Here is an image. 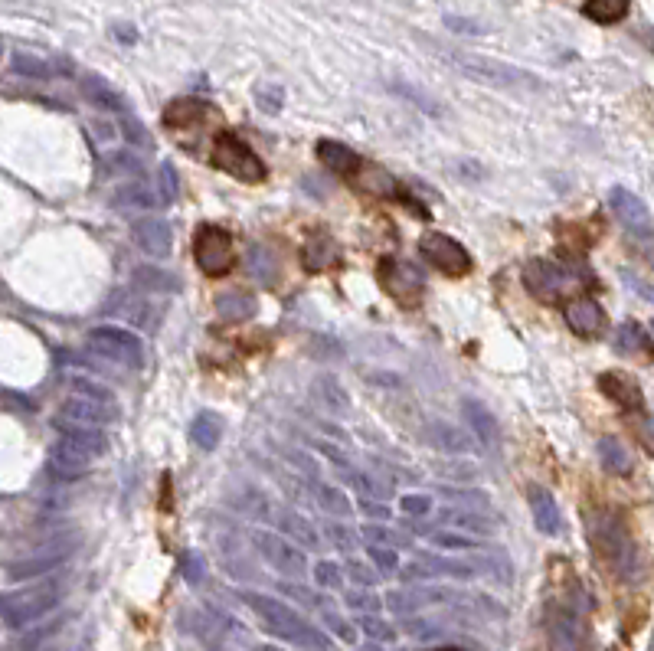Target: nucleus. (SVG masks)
Wrapping results in <instances>:
<instances>
[{
	"instance_id": "nucleus-39",
	"label": "nucleus",
	"mask_w": 654,
	"mask_h": 651,
	"mask_svg": "<svg viewBox=\"0 0 654 651\" xmlns=\"http://www.w3.org/2000/svg\"><path fill=\"white\" fill-rule=\"evenodd\" d=\"M370 560L380 566L383 573H393L396 570V563H399V557H396V550L393 547H380V544H370Z\"/></svg>"
},
{
	"instance_id": "nucleus-3",
	"label": "nucleus",
	"mask_w": 654,
	"mask_h": 651,
	"mask_svg": "<svg viewBox=\"0 0 654 651\" xmlns=\"http://www.w3.org/2000/svg\"><path fill=\"white\" fill-rule=\"evenodd\" d=\"M105 449H108L105 432H63V439L53 445L50 468L56 478L72 481L82 472H89V468L105 455Z\"/></svg>"
},
{
	"instance_id": "nucleus-9",
	"label": "nucleus",
	"mask_w": 654,
	"mask_h": 651,
	"mask_svg": "<svg viewBox=\"0 0 654 651\" xmlns=\"http://www.w3.org/2000/svg\"><path fill=\"white\" fill-rule=\"evenodd\" d=\"M579 275H583V279H592L583 265L576 269V265H560L553 259H530L524 265V288L537 301H560L563 292L579 279Z\"/></svg>"
},
{
	"instance_id": "nucleus-28",
	"label": "nucleus",
	"mask_w": 654,
	"mask_h": 651,
	"mask_svg": "<svg viewBox=\"0 0 654 651\" xmlns=\"http://www.w3.org/2000/svg\"><path fill=\"white\" fill-rule=\"evenodd\" d=\"M56 599V589L53 586H40V589H30V593L17 596L10 602V609H14V619H30L36 612H43L50 602Z\"/></svg>"
},
{
	"instance_id": "nucleus-35",
	"label": "nucleus",
	"mask_w": 654,
	"mask_h": 651,
	"mask_svg": "<svg viewBox=\"0 0 654 651\" xmlns=\"http://www.w3.org/2000/svg\"><path fill=\"white\" fill-rule=\"evenodd\" d=\"M256 102H259L262 112L278 115V112H282L285 92H282V86H265V89H259V92H256Z\"/></svg>"
},
{
	"instance_id": "nucleus-14",
	"label": "nucleus",
	"mask_w": 654,
	"mask_h": 651,
	"mask_svg": "<svg viewBox=\"0 0 654 651\" xmlns=\"http://www.w3.org/2000/svg\"><path fill=\"white\" fill-rule=\"evenodd\" d=\"M314 158H318L327 171H334L337 177H344V180H357L360 171H363V164H367L354 148H347V144L331 141V138L314 144Z\"/></svg>"
},
{
	"instance_id": "nucleus-43",
	"label": "nucleus",
	"mask_w": 654,
	"mask_h": 651,
	"mask_svg": "<svg viewBox=\"0 0 654 651\" xmlns=\"http://www.w3.org/2000/svg\"><path fill=\"white\" fill-rule=\"evenodd\" d=\"M314 573L321 576V583H337V573H341V570H337L334 563H318V570H314Z\"/></svg>"
},
{
	"instance_id": "nucleus-38",
	"label": "nucleus",
	"mask_w": 654,
	"mask_h": 651,
	"mask_svg": "<svg viewBox=\"0 0 654 651\" xmlns=\"http://www.w3.org/2000/svg\"><path fill=\"white\" fill-rule=\"evenodd\" d=\"M363 537H367L370 544H390L393 550H396L399 540H403V534H396V530L383 527V524H367V527H363Z\"/></svg>"
},
{
	"instance_id": "nucleus-21",
	"label": "nucleus",
	"mask_w": 654,
	"mask_h": 651,
	"mask_svg": "<svg viewBox=\"0 0 654 651\" xmlns=\"http://www.w3.org/2000/svg\"><path fill=\"white\" fill-rule=\"evenodd\" d=\"M213 115V105L200 102V99H174L171 105L164 108V125L174 128V131H187L193 125L207 122Z\"/></svg>"
},
{
	"instance_id": "nucleus-25",
	"label": "nucleus",
	"mask_w": 654,
	"mask_h": 651,
	"mask_svg": "<svg viewBox=\"0 0 654 651\" xmlns=\"http://www.w3.org/2000/svg\"><path fill=\"white\" fill-rule=\"evenodd\" d=\"M632 10V0H586L583 14L592 23H602V27H612V23H622Z\"/></svg>"
},
{
	"instance_id": "nucleus-15",
	"label": "nucleus",
	"mask_w": 654,
	"mask_h": 651,
	"mask_svg": "<svg viewBox=\"0 0 654 651\" xmlns=\"http://www.w3.org/2000/svg\"><path fill=\"white\" fill-rule=\"evenodd\" d=\"M252 540H256V547L262 550V557L269 560L272 566H278L282 573H305V557L288 544V540L282 534H272V530H256L252 534Z\"/></svg>"
},
{
	"instance_id": "nucleus-18",
	"label": "nucleus",
	"mask_w": 654,
	"mask_h": 651,
	"mask_svg": "<svg viewBox=\"0 0 654 651\" xmlns=\"http://www.w3.org/2000/svg\"><path fill=\"white\" fill-rule=\"evenodd\" d=\"M462 416H465V423L471 426V432H475V439L484 445V449H491V452L501 449V426H498V419H494V413L488 406L478 403V400H465L462 403Z\"/></svg>"
},
{
	"instance_id": "nucleus-26",
	"label": "nucleus",
	"mask_w": 654,
	"mask_h": 651,
	"mask_svg": "<svg viewBox=\"0 0 654 651\" xmlns=\"http://www.w3.org/2000/svg\"><path fill=\"white\" fill-rule=\"evenodd\" d=\"M220 436H223V423H220V416H213V413H200V416L190 423V442L197 445V449H203V452H213L216 445H220Z\"/></svg>"
},
{
	"instance_id": "nucleus-29",
	"label": "nucleus",
	"mask_w": 654,
	"mask_h": 651,
	"mask_svg": "<svg viewBox=\"0 0 654 651\" xmlns=\"http://www.w3.org/2000/svg\"><path fill=\"white\" fill-rule=\"evenodd\" d=\"M429 439H432L435 449H442V452H468L471 449V439L465 436V432L458 426H448V423H432Z\"/></svg>"
},
{
	"instance_id": "nucleus-8",
	"label": "nucleus",
	"mask_w": 654,
	"mask_h": 651,
	"mask_svg": "<svg viewBox=\"0 0 654 651\" xmlns=\"http://www.w3.org/2000/svg\"><path fill=\"white\" fill-rule=\"evenodd\" d=\"M377 285L396 301L399 308H406V311L419 308L422 298H426V279H422V272L416 269V265H409V262L396 259V256H383L380 259Z\"/></svg>"
},
{
	"instance_id": "nucleus-34",
	"label": "nucleus",
	"mask_w": 654,
	"mask_h": 651,
	"mask_svg": "<svg viewBox=\"0 0 654 651\" xmlns=\"http://www.w3.org/2000/svg\"><path fill=\"white\" fill-rule=\"evenodd\" d=\"M318 501H321V508L331 511V514H350V504H347V498H344L341 488L318 485Z\"/></svg>"
},
{
	"instance_id": "nucleus-4",
	"label": "nucleus",
	"mask_w": 654,
	"mask_h": 651,
	"mask_svg": "<svg viewBox=\"0 0 654 651\" xmlns=\"http://www.w3.org/2000/svg\"><path fill=\"white\" fill-rule=\"evenodd\" d=\"M86 347L105 360L108 367H125V370H141L144 367V341L128 328L118 324H99L86 334Z\"/></svg>"
},
{
	"instance_id": "nucleus-11",
	"label": "nucleus",
	"mask_w": 654,
	"mask_h": 651,
	"mask_svg": "<svg viewBox=\"0 0 654 651\" xmlns=\"http://www.w3.org/2000/svg\"><path fill=\"white\" fill-rule=\"evenodd\" d=\"M563 318L569 324V331L583 341H596L605 331V308L592 295H573L563 301Z\"/></svg>"
},
{
	"instance_id": "nucleus-41",
	"label": "nucleus",
	"mask_w": 654,
	"mask_h": 651,
	"mask_svg": "<svg viewBox=\"0 0 654 651\" xmlns=\"http://www.w3.org/2000/svg\"><path fill=\"white\" fill-rule=\"evenodd\" d=\"M628 426H635L638 429V439H641V445H645V452H651V419L641 413L635 423H628Z\"/></svg>"
},
{
	"instance_id": "nucleus-45",
	"label": "nucleus",
	"mask_w": 654,
	"mask_h": 651,
	"mask_svg": "<svg viewBox=\"0 0 654 651\" xmlns=\"http://www.w3.org/2000/svg\"><path fill=\"white\" fill-rule=\"evenodd\" d=\"M439 651H465V648H439Z\"/></svg>"
},
{
	"instance_id": "nucleus-6",
	"label": "nucleus",
	"mask_w": 654,
	"mask_h": 651,
	"mask_svg": "<svg viewBox=\"0 0 654 651\" xmlns=\"http://www.w3.org/2000/svg\"><path fill=\"white\" fill-rule=\"evenodd\" d=\"M210 161L213 167H220L223 174L242 180V184H265V177H269L265 161L239 135H233V131H220V135L213 138Z\"/></svg>"
},
{
	"instance_id": "nucleus-44",
	"label": "nucleus",
	"mask_w": 654,
	"mask_h": 651,
	"mask_svg": "<svg viewBox=\"0 0 654 651\" xmlns=\"http://www.w3.org/2000/svg\"><path fill=\"white\" fill-rule=\"evenodd\" d=\"M360 511H363V514H373V517H380V521H383V517H390V511H386V508H380V504H370V501H360Z\"/></svg>"
},
{
	"instance_id": "nucleus-22",
	"label": "nucleus",
	"mask_w": 654,
	"mask_h": 651,
	"mask_svg": "<svg viewBox=\"0 0 654 651\" xmlns=\"http://www.w3.org/2000/svg\"><path fill=\"white\" fill-rule=\"evenodd\" d=\"M216 315L223 321H249L256 318L259 311V298L252 292H239V288H229V292H220L213 301Z\"/></svg>"
},
{
	"instance_id": "nucleus-10",
	"label": "nucleus",
	"mask_w": 654,
	"mask_h": 651,
	"mask_svg": "<svg viewBox=\"0 0 654 651\" xmlns=\"http://www.w3.org/2000/svg\"><path fill=\"white\" fill-rule=\"evenodd\" d=\"M419 256L426 259L432 269H439L448 279H462L471 272V256L458 239L445 233H422L419 239Z\"/></svg>"
},
{
	"instance_id": "nucleus-37",
	"label": "nucleus",
	"mask_w": 654,
	"mask_h": 651,
	"mask_svg": "<svg viewBox=\"0 0 654 651\" xmlns=\"http://www.w3.org/2000/svg\"><path fill=\"white\" fill-rule=\"evenodd\" d=\"M399 511L409 514V517H426V514H432V498L429 494H406V498L399 501Z\"/></svg>"
},
{
	"instance_id": "nucleus-13",
	"label": "nucleus",
	"mask_w": 654,
	"mask_h": 651,
	"mask_svg": "<svg viewBox=\"0 0 654 651\" xmlns=\"http://www.w3.org/2000/svg\"><path fill=\"white\" fill-rule=\"evenodd\" d=\"M609 210L615 213V220L622 226L632 229L635 236H641L648 243L651 236V216H648V207L641 203V197H635L632 190L625 187H612L609 190Z\"/></svg>"
},
{
	"instance_id": "nucleus-19",
	"label": "nucleus",
	"mask_w": 654,
	"mask_h": 651,
	"mask_svg": "<svg viewBox=\"0 0 654 651\" xmlns=\"http://www.w3.org/2000/svg\"><path fill=\"white\" fill-rule=\"evenodd\" d=\"M439 527L458 530V534H465V537H488L494 530V521L488 514L471 511V508H445L439 511Z\"/></svg>"
},
{
	"instance_id": "nucleus-12",
	"label": "nucleus",
	"mask_w": 654,
	"mask_h": 651,
	"mask_svg": "<svg viewBox=\"0 0 654 651\" xmlns=\"http://www.w3.org/2000/svg\"><path fill=\"white\" fill-rule=\"evenodd\" d=\"M131 236H135V246L151 259H167L174 249V229L164 216H138L131 223Z\"/></svg>"
},
{
	"instance_id": "nucleus-32",
	"label": "nucleus",
	"mask_w": 654,
	"mask_h": 651,
	"mask_svg": "<svg viewBox=\"0 0 654 651\" xmlns=\"http://www.w3.org/2000/svg\"><path fill=\"white\" fill-rule=\"evenodd\" d=\"M86 92L92 95L95 102H99L102 108H108V112H115V115H121V112H128V105H125V99L115 92V89H108L105 82H99V79H89L86 82Z\"/></svg>"
},
{
	"instance_id": "nucleus-27",
	"label": "nucleus",
	"mask_w": 654,
	"mask_h": 651,
	"mask_svg": "<svg viewBox=\"0 0 654 651\" xmlns=\"http://www.w3.org/2000/svg\"><path fill=\"white\" fill-rule=\"evenodd\" d=\"M131 282H135L138 295H154V292H177V279L171 272L157 269V265H144L135 275H131Z\"/></svg>"
},
{
	"instance_id": "nucleus-1",
	"label": "nucleus",
	"mask_w": 654,
	"mask_h": 651,
	"mask_svg": "<svg viewBox=\"0 0 654 651\" xmlns=\"http://www.w3.org/2000/svg\"><path fill=\"white\" fill-rule=\"evenodd\" d=\"M115 419L112 393H105L92 383L79 380L76 390L66 396V403L59 406L56 426L59 432H102Z\"/></svg>"
},
{
	"instance_id": "nucleus-20",
	"label": "nucleus",
	"mask_w": 654,
	"mask_h": 651,
	"mask_svg": "<svg viewBox=\"0 0 654 651\" xmlns=\"http://www.w3.org/2000/svg\"><path fill=\"white\" fill-rule=\"evenodd\" d=\"M527 501H530V511H534V524H537L540 534H560L563 517H560V508H556L553 491L540 488V485H530L527 488Z\"/></svg>"
},
{
	"instance_id": "nucleus-36",
	"label": "nucleus",
	"mask_w": 654,
	"mask_h": 651,
	"mask_svg": "<svg viewBox=\"0 0 654 651\" xmlns=\"http://www.w3.org/2000/svg\"><path fill=\"white\" fill-rule=\"evenodd\" d=\"M118 122H121V128H125V138L131 144H141V148H148L151 138H148V131H144V125L138 122V118H131V112H121Z\"/></svg>"
},
{
	"instance_id": "nucleus-30",
	"label": "nucleus",
	"mask_w": 654,
	"mask_h": 651,
	"mask_svg": "<svg viewBox=\"0 0 654 651\" xmlns=\"http://www.w3.org/2000/svg\"><path fill=\"white\" fill-rule=\"evenodd\" d=\"M246 262H249V272L256 275L259 282L275 285V256H272V249H265L262 243H256V246L249 249Z\"/></svg>"
},
{
	"instance_id": "nucleus-23",
	"label": "nucleus",
	"mask_w": 654,
	"mask_h": 651,
	"mask_svg": "<svg viewBox=\"0 0 654 651\" xmlns=\"http://www.w3.org/2000/svg\"><path fill=\"white\" fill-rule=\"evenodd\" d=\"M157 194L148 187V184H141V180H128V184H118L112 190V207L115 210H135V213H148L157 207Z\"/></svg>"
},
{
	"instance_id": "nucleus-42",
	"label": "nucleus",
	"mask_w": 654,
	"mask_h": 651,
	"mask_svg": "<svg viewBox=\"0 0 654 651\" xmlns=\"http://www.w3.org/2000/svg\"><path fill=\"white\" fill-rule=\"evenodd\" d=\"M331 537L337 540V544L354 547V530H347V527H341V524H334V527H331Z\"/></svg>"
},
{
	"instance_id": "nucleus-7",
	"label": "nucleus",
	"mask_w": 654,
	"mask_h": 651,
	"mask_svg": "<svg viewBox=\"0 0 654 651\" xmlns=\"http://www.w3.org/2000/svg\"><path fill=\"white\" fill-rule=\"evenodd\" d=\"M236 243L233 236L226 233L223 226L203 223L197 233H193V262L203 275L210 279H223L236 269Z\"/></svg>"
},
{
	"instance_id": "nucleus-40",
	"label": "nucleus",
	"mask_w": 654,
	"mask_h": 651,
	"mask_svg": "<svg viewBox=\"0 0 654 651\" xmlns=\"http://www.w3.org/2000/svg\"><path fill=\"white\" fill-rule=\"evenodd\" d=\"M161 177H164V190L157 194V200H161V203H174L177 200V187H180L174 167L171 164H161Z\"/></svg>"
},
{
	"instance_id": "nucleus-16",
	"label": "nucleus",
	"mask_w": 654,
	"mask_h": 651,
	"mask_svg": "<svg viewBox=\"0 0 654 651\" xmlns=\"http://www.w3.org/2000/svg\"><path fill=\"white\" fill-rule=\"evenodd\" d=\"M599 390L609 396L612 403H619L628 413H638L645 400H641V387L638 380L628 370H605L599 377Z\"/></svg>"
},
{
	"instance_id": "nucleus-46",
	"label": "nucleus",
	"mask_w": 654,
	"mask_h": 651,
	"mask_svg": "<svg viewBox=\"0 0 654 651\" xmlns=\"http://www.w3.org/2000/svg\"><path fill=\"white\" fill-rule=\"evenodd\" d=\"M0 53H4V40H0Z\"/></svg>"
},
{
	"instance_id": "nucleus-17",
	"label": "nucleus",
	"mask_w": 654,
	"mask_h": 651,
	"mask_svg": "<svg viewBox=\"0 0 654 651\" xmlns=\"http://www.w3.org/2000/svg\"><path fill=\"white\" fill-rule=\"evenodd\" d=\"M341 259H344V252L337 246V239L321 233V229L318 233H308V239L301 243V265H305L308 272H324Z\"/></svg>"
},
{
	"instance_id": "nucleus-5",
	"label": "nucleus",
	"mask_w": 654,
	"mask_h": 651,
	"mask_svg": "<svg viewBox=\"0 0 654 651\" xmlns=\"http://www.w3.org/2000/svg\"><path fill=\"white\" fill-rule=\"evenodd\" d=\"M465 79L481 82V86L491 89H517V86H537V76H530L527 69L501 63V59L491 56H478V53H448L445 56Z\"/></svg>"
},
{
	"instance_id": "nucleus-31",
	"label": "nucleus",
	"mask_w": 654,
	"mask_h": 651,
	"mask_svg": "<svg viewBox=\"0 0 654 651\" xmlns=\"http://www.w3.org/2000/svg\"><path fill=\"white\" fill-rule=\"evenodd\" d=\"M615 347H619L622 354H641L648 347V334L641 328L638 321H625L619 334H615Z\"/></svg>"
},
{
	"instance_id": "nucleus-2",
	"label": "nucleus",
	"mask_w": 654,
	"mask_h": 651,
	"mask_svg": "<svg viewBox=\"0 0 654 651\" xmlns=\"http://www.w3.org/2000/svg\"><path fill=\"white\" fill-rule=\"evenodd\" d=\"M589 537L596 544L599 557L612 566L615 573H622L625 580L635 576V566H638V550H635V540L628 534V527L619 514L612 511H599L589 517Z\"/></svg>"
},
{
	"instance_id": "nucleus-24",
	"label": "nucleus",
	"mask_w": 654,
	"mask_h": 651,
	"mask_svg": "<svg viewBox=\"0 0 654 651\" xmlns=\"http://www.w3.org/2000/svg\"><path fill=\"white\" fill-rule=\"evenodd\" d=\"M599 458H602L605 472H612V475H619V478H628V475L635 472L632 452H628V449H625V442H622V439H615V436L599 439Z\"/></svg>"
},
{
	"instance_id": "nucleus-33",
	"label": "nucleus",
	"mask_w": 654,
	"mask_h": 651,
	"mask_svg": "<svg viewBox=\"0 0 654 651\" xmlns=\"http://www.w3.org/2000/svg\"><path fill=\"white\" fill-rule=\"evenodd\" d=\"M14 69L23 72V76H33V79H50L53 76V66L43 63V59L27 56V53H17L14 56Z\"/></svg>"
}]
</instances>
